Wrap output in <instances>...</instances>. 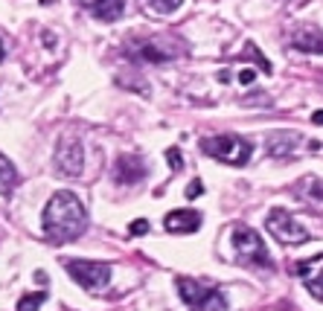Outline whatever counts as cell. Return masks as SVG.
I'll list each match as a JSON object with an SVG mask.
<instances>
[{
    "label": "cell",
    "instance_id": "obj_11",
    "mask_svg": "<svg viewBox=\"0 0 323 311\" xmlns=\"http://www.w3.org/2000/svg\"><path fill=\"white\" fill-rule=\"evenodd\" d=\"M300 146V134L294 131H279V134H271L268 137V157H277V160H286L294 154V149Z\"/></svg>",
    "mask_w": 323,
    "mask_h": 311
},
{
    "label": "cell",
    "instance_id": "obj_2",
    "mask_svg": "<svg viewBox=\"0 0 323 311\" xmlns=\"http://www.w3.org/2000/svg\"><path fill=\"white\" fill-rule=\"evenodd\" d=\"M201 151L227 166H245L253 157V142H248L239 134H215L201 140Z\"/></svg>",
    "mask_w": 323,
    "mask_h": 311
},
{
    "label": "cell",
    "instance_id": "obj_7",
    "mask_svg": "<svg viewBox=\"0 0 323 311\" xmlns=\"http://www.w3.org/2000/svg\"><path fill=\"white\" fill-rule=\"evenodd\" d=\"M180 50L178 47H166L157 38H140V41H128L126 44V55L137 64H163L172 61Z\"/></svg>",
    "mask_w": 323,
    "mask_h": 311
},
{
    "label": "cell",
    "instance_id": "obj_8",
    "mask_svg": "<svg viewBox=\"0 0 323 311\" xmlns=\"http://www.w3.org/2000/svg\"><path fill=\"white\" fill-rule=\"evenodd\" d=\"M55 172L62 178H79L85 172V149L79 137H62L55 149Z\"/></svg>",
    "mask_w": 323,
    "mask_h": 311
},
{
    "label": "cell",
    "instance_id": "obj_3",
    "mask_svg": "<svg viewBox=\"0 0 323 311\" xmlns=\"http://www.w3.org/2000/svg\"><path fill=\"white\" fill-rule=\"evenodd\" d=\"M175 285H178L184 302L192 311H227L225 294L218 291V288H213V285H201L195 279H189V276H178Z\"/></svg>",
    "mask_w": 323,
    "mask_h": 311
},
{
    "label": "cell",
    "instance_id": "obj_20",
    "mask_svg": "<svg viewBox=\"0 0 323 311\" xmlns=\"http://www.w3.org/2000/svg\"><path fill=\"white\" fill-rule=\"evenodd\" d=\"M128 233H131V236H146V233H149V221H146V218H140V221H131Z\"/></svg>",
    "mask_w": 323,
    "mask_h": 311
},
{
    "label": "cell",
    "instance_id": "obj_5",
    "mask_svg": "<svg viewBox=\"0 0 323 311\" xmlns=\"http://www.w3.org/2000/svg\"><path fill=\"white\" fill-rule=\"evenodd\" d=\"M233 250H236V256H239V262H245V265H262V267L274 265L268 247H265L262 239H259V233L251 230V227H242V224H239L233 230Z\"/></svg>",
    "mask_w": 323,
    "mask_h": 311
},
{
    "label": "cell",
    "instance_id": "obj_4",
    "mask_svg": "<svg viewBox=\"0 0 323 311\" xmlns=\"http://www.w3.org/2000/svg\"><path fill=\"white\" fill-rule=\"evenodd\" d=\"M64 267L67 274L73 276V282L82 285L85 291L96 294L105 291L111 285V265L105 262H88V259H64Z\"/></svg>",
    "mask_w": 323,
    "mask_h": 311
},
{
    "label": "cell",
    "instance_id": "obj_6",
    "mask_svg": "<svg viewBox=\"0 0 323 311\" xmlns=\"http://www.w3.org/2000/svg\"><path fill=\"white\" fill-rule=\"evenodd\" d=\"M265 230H268L277 241H282V244H303V241H309V230H306L288 210H282V206H277V210L268 213Z\"/></svg>",
    "mask_w": 323,
    "mask_h": 311
},
{
    "label": "cell",
    "instance_id": "obj_14",
    "mask_svg": "<svg viewBox=\"0 0 323 311\" xmlns=\"http://www.w3.org/2000/svg\"><path fill=\"white\" fill-rule=\"evenodd\" d=\"M96 20H117L123 15V0H79Z\"/></svg>",
    "mask_w": 323,
    "mask_h": 311
},
{
    "label": "cell",
    "instance_id": "obj_18",
    "mask_svg": "<svg viewBox=\"0 0 323 311\" xmlns=\"http://www.w3.org/2000/svg\"><path fill=\"white\" fill-rule=\"evenodd\" d=\"M306 291L312 294V297H317V300H323V271H317V274H306Z\"/></svg>",
    "mask_w": 323,
    "mask_h": 311
},
{
    "label": "cell",
    "instance_id": "obj_13",
    "mask_svg": "<svg viewBox=\"0 0 323 311\" xmlns=\"http://www.w3.org/2000/svg\"><path fill=\"white\" fill-rule=\"evenodd\" d=\"M163 227L169 233H195L198 227H201V215H198L195 210H172V213L166 215Z\"/></svg>",
    "mask_w": 323,
    "mask_h": 311
},
{
    "label": "cell",
    "instance_id": "obj_10",
    "mask_svg": "<svg viewBox=\"0 0 323 311\" xmlns=\"http://www.w3.org/2000/svg\"><path fill=\"white\" fill-rule=\"evenodd\" d=\"M149 175L146 163L140 157H131V154H123L117 163H114V180L123 183V186H134L137 180H143Z\"/></svg>",
    "mask_w": 323,
    "mask_h": 311
},
{
    "label": "cell",
    "instance_id": "obj_25",
    "mask_svg": "<svg viewBox=\"0 0 323 311\" xmlns=\"http://www.w3.org/2000/svg\"><path fill=\"white\" fill-rule=\"evenodd\" d=\"M6 58V44H3V38H0V61Z\"/></svg>",
    "mask_w": 323,
    "mask_h": 311
},
{
    "label": "cell",
    "instance_id": "obj_17",
    "mask_svg": "<svg viewBox=\"0 0 323 311\" xmlns=\"http://www.w3.org/2000/svg\"><path fill=\"white\" fill-rule=\"evenodd\" d=\"M44 300H47V294H41V291L24 294V297H21V302H18V311H38L41 305H44Z\"/></svg>",
    "mask_w": 323,
    "mask_h": 311
},
{
    "label": "cell",
    "instance_id": "obj_19",
    "mask_svg": "<svg viewBox=\"0 0 323 311\" xmlns=\"http://www.w3.org/2000/svg\"><path fill=\"white\" fill-rule=\"evenodd\" d=\"M166 160H169V169L172 172H178V169H184V160H180V149H166Z\"/></svg>",
    "mask_w": 323,
    "mask_h": 311
},
{
    "label": "cell",
    "instance_id": "obj_15",
    "mask_svg": "<svg viewBox=\"0 0 323 311\" xmlns=\"http://www.w3.org/2000/svg\"><path fill=\"white\" fill-rule=\"evenodd\" d=\"M15 186H18V169H15V163L9 157L0 154V195L9 198L15 192Z\"/></svg>",
    "mask_w": 323,
    "mask_h": 311
},
{
    "label": "cell",
    "instance_id": "obj_1",
    "mask_svg": "<svg viewBox=\"0 0 323 311\" xmlns=\"http://www.w3.org/2000/svg\"><path fill=\"white\" fill-rule=\"evenodd\" d=\"M44 236L55 244H64V241L79 239L85 227H88V210L79 198L67 192V189H58L44 206Z\"/></svg>",
    "mask_w": 323,
    "mask_h": 311
},
{
    "label": "cell",
    "instance_id": "obj_21",
    "mask_svg": "<svg viewBox=\"0 0 323 311\" xmlns=\"http://www.w3.org/2000/svg\"><path fill=\"white\" fill-rule=\"evenodd\" d=\"M201 192H204V183H201V180L195 178L192 183H189V189H187V198H198Z\"/></svg>",
    "mask_w": 323,
    "mask_h": 311
},
{
    "label": "cell",
    "instance_id": "obj_9",
    "mask_svg": "<svg viewBox=\"0 0 323 311\" xmlns=\"http://www.w3.org/2000/svg\"><path fill=\"white\" fill-rule=\"evenodd\" d=\"M291 47L309 55H323V29L314 24H303L291 32Z\"/></svg>",
    "mask_w": 323,
    "mask_h": 311
},
{
    "label": "cell",
    "instance_id": "obj_23",
    "mask_svg": "<svg viewBox=\"0 0 323 311\" xmlns=\"http://www.w3.org/2000/svg\"><path fill=\"white\" fill-rule=\"evenodd\" d=\"M312 122L314 125H323V111H314V114H312Z\"/></svg>",
    "mask_w": 323,
    "mask_h": 311
},
{
    "label": "cell",
    "instance_id": "obj_24",
    "mask_svg": "<svg viewBox=\"0 0 323 311\" xmlns=\"http://www.w3.org/2000/svg\"><path fill=\"white\" fill-rule=\"evenodd\" d=\"M35 282L47 285V274H44V271H35Z\"/></svg>",
    "mask_w": 323,
    "mask_h": 311
},
{
    "label": "cell",
    "instance_id": "obj_16",
    "mask_svg": "<svg viewBox=\"0 0 323 311\" xmlns=\"http://www.w3.org/2000/svg\"><path fill=\"white\" fill-rule=\"evenodd\" d=\"M149 15H172L184 6V0H140Z\"/></svg>",
    "mask_w": 323,
    "mask_h": 311
},
{
    "label": "cell",
    "instance_id": "obj_22",
    "mask_svg": "<svg viewBox=\"0 0 323 311\" xmlns=\"http://www.w3.org/2000/svg\"><path fill=\"white\" fill-rule=\"evenodd\" d=\"M239 81H242V85H253V81H256V73L253 70H242L239 73Z\"/></svg>",
    "mask_w": 323,
    "mask_h": 311
},
{
    "label": "cell",
    "instance_id": "obj_12",
    "mask_svg": "<svg viewBox=\"0 0 323 311\" xmlns=\"http://www.w3.org/2000/svg\"><path fill=\"white\" fill-rule=\"evenodd\" d=\"M297 198L309 204L312 210H323V178H314V175H306L303 180H297Z\"/></svg>",
    "mask_w": 323,
    "mask_h": 311
}]
</instances>
